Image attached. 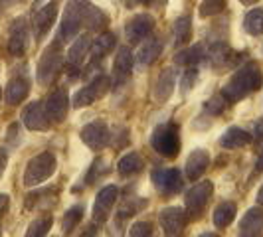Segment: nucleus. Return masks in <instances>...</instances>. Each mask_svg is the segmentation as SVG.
I'll use <instances>...</instances> for the list:
<instances>
[{
    "instance_id": "f257e3e1",
    "label": "nucleus",
    "mask_w": 263,
    "mask_h": 237,
    "mask_svg": "<svg viewBox=\"0 0 263 237\" xmlns=\"http://www.w3.org/2000/svg\"><path fill=\"white\" fill-rule=\"evenodd\" d=\"M261 69L255 62H250V64L239 67L236 73L230 77V81L222 89V97L230 103H236V101H241L243 97L251 95L253 91H257L261 87Z\"/></svg>"
},
{
    "instance_id": "f03ea898",
    "label": "nucleus",
    "mask_w": 263,
    "mask_h": 237,
    "mask_svg": "<svg viewBox=\"0 0 263 237\" xmlns=\"http://www.w3.org/2000/svg\"><path fill=\"white\" fill-rule=\"evenodd\" d=\"M151 146L164 158H176L180 152V132L174 123L158 125L151 134Z\"/></svg>"
},
{
    "instance_id": "7ed1b4c3",
    "label": "nucleus",
    "mask_w": 263,
    "mask_h": 237,
    "mask_svg": "<svg viewBox=\"0 0 263 237\" xmlns=\"http://www.w3.org/2000/svg\"><path fill=\"white\" fill-rule=\"evenodd\" d=\"M53 172H55V156L52 152H40L28 160L22 182L26 188H34V186L46 182Z\"/></svg>"
},
{
    "instance_id": "20e7f679",
    "label": "nucleus",
    "mask_w": 263,
    "mask_h": 237,
    "mask_svg": "<svg viewBox=\"0 0 263 237\" xmlns=\"http://www.w3.org/2000/svg\"><path fill=\"white\" fill-rule=\"evenodd\" d=\"M62 62H64V55H62V46L58 42H53L52 46H48L42 57H40L38 64V81L42 85H50L58 71L62 69Z\"/></svg>"
},
{
    "instance_id": "39448f33",
    "label": "nucleus",
    "mask_w": 263,
    "mask_h": 237,
    "mask_svg": "<svg viewBox=\"0 0 263 237\" xmlns=\"http://www.w3.org/2000/svg\"><path fill=\"white\" fill-rule=\"evenodd\" d=\"M109 87H111V79L107 77V75H97L89 85L81 87V89L73 95L71 105L76 107V109H79V107L93 105L97 99H101V97L109 91Z\"/></svg>"
},
{
    "instance_id": "423d86ee",
    "label": "nucleus",
    "mask_w": 263,
    "mask_h": 237,
    "mask_svg": "<svg viewBox=\"0 0 263 237\" xmlns=\"http://www.w3.org/2000/svg\"><path fill=\"white\" fill-rule=\"evenodd\" d=\"M212 192H214V184L210 180H202L198 182L188 194H186V213H190V218H200L202 211L206 210L208 202L212 198Z\"/></svg>"
},
{
    "instance_id": "0eeeda50",
    "label": "nucleus",
    "mask_w": 263,
    "mask_h": 237,
    "mask_svg": "<svg viewBox=\"0 0 263 237\" xmlns=\"http://www.w3.org/2000/svg\"><path fill=\"white\" fill-rule=\"evenodd\" d=\"M153 182L155 188L162 196H174L178 192H182L184 188V176L182 172L176 168H168V170H155L153 172Z\"/></svg>"
},
{
    "instance_id": "6e6552de",
    "label": "nucleus",
    "mask_w": 263,
    "mask_h": 237,
    "mask_svg": "<svg viewBox=\"0 0 263 237\" xmlns=\"http://www.w3.org/2000/svg\"><path fill=\"white\" fill-rule=\"evenodd\" d=\"M160 227L164 229V237H182L186 225V211L182 208H164L158 213Z\"/></svg>"
},
{
    "instance_id": "1a4fd4ad",
    "label": "nucleus",
    "mask_w": 263,
    "mask_h": 237,
    "mask_svg": "<svg viewBox=\"0 0 263 237\" xmlns=\"http://www.w3.org/2000/svg\"><path fill=\"white\" fill-rule=\"evenodd\" d=\"M79 28H81V0H69L66 6V12L62 18V26H60V36L64 42H69L78 36Z\"/></svg>"
},
{
    "instance_id": "9d476101",
    "label": "nucleus",
    "mask_w": 263,
    "mask_h": 237,
    "mask_svg": "<svg viewBox=\"0 0 263 237\" xmlns=\"http://www.w3.org/2000/svg\"><path fill=\"white\" fill-rule=\"evenodd\" d=\"M81 141L83 145L89 146L91 150H101L109 143V127L105 121L97 118L81 129Z\"/></svg>"
},
{
    "instance_id": "9b49d317",
    "label": "nucleus",
    "mask_w": 263,
    "mask_h": 237,
    "mask_svg": "<svg viewBox=\"0 0 263 237\" xmlns=\"http://www.w3.org/2000/svg\"><path fill=\"white\" fill-rule=\"evenodd\" d=\"M153 28H155V18H153L151 14H146V12L137 14V16H133L131 20L127 22L125 36H127V40H129L131 44H141L143 40H146L151 36Z\"/></svg>"
},
{
    "instance_id": "f8f14e48",
    "label": "nucleus",
    "mask_w": 263,
    "mask_h": 237,
    "mask_svg": "<svg viewBox=\"0 0 263 237\" xmlns=\"http://www.w3.org/2000/svg\"><path fill=\"white\" fill-rule=\"evenodd\" d=\"M69 105H71V101H69V95H67L66 87H58L55 91L48 95V99L44 103L50 121H55V123H62L66 118Z\"/></svg>"
},
{
    "instance_id": "ddd939ff",
    "label": "nucleus",
    "mask_w": 263,
    "mask_h": 237,
    "mask_svg": "<svg viewBox=\"0 0 263 237\" xmlns=\"http://www.w3.org/2000/svg\"><path fill=\"white\" fill-rule=\"evenodd\" d=\"M117 198H119L117 186H105L103 190H99V194L95 198V206H93V220L97 224H103L107 218H109V213L113 210Z\"/></svg>"
},
{
    "instance_id": "4468645a",
    "label": "nucleus",
    "mask_w": 263,
    "mask_h": 237,
    "mask_svg": "<svg viewBox=\"0 0 263 237\" xmlns=\"http://www.w3.org/2000/svg\"><path fill=\"white\" fill-rule=\"evenodd\" d=\"M22 123L30 131H48L50 117L46 113V107L42 101H34L22 111Z\"/></svg>"
},
{
    "instance_id": "2eb2a0df",
    "label": "nucleus",
    "mask_w": 263,
    "mask_h": 237,
    "mask_svg": "<svg viewBox=\"0 0 263 237\" xmlns=\"http://www.w3.org/2000/svg\"><path fill=\"white\" fill-rule=\"evenodd\" d=\"M208 166H210V154H208V150H204V148L192 150V154L188 156L184 166L186 178L190 182H196V180H200V176L208 170Z\"/></svg>"
},
{
    "instance_id": "dca6fc26",
    "label": "nucleus",
    "mask_w": 263,
    "mask_h": 237,
    "mask_svg": "<svg viewBox=\"0 0 263 237\" xmlns=\"http://www.w3.org/2000/svg\"><path fill=\"white\" fill-rule=\"evenodd\" d=\"M28 46V26L24 18L14 20L12 28H10V36H8V52L12 55H22L26 52Z\"/></svg>"
},
{
    "instance_id": "f3484780",
    "label": "nucleus",
    "mask_w": 263,
    "mask_h": 237,
    "mask_svg": "<svg viewBox=\"0 0 263 237\" xmlns=\"http://www.w3.org/2000/svg\"><path fill=\"white\" fill-rule=\"evenodd\" d=\"M263 235V210L251 208L239 222V237H261Z\"/></svg>"
},
{
    "instance_id": "a211bd4d",
    "label": "nucleus",
    "mask_w": 263,
    "mask_h": 237,
    "mask_svg": "<svg viewBox=\"0 0 263 237\" xmlns=\"http://www.w3.org/2000/svg\"><path fill=\"white\" fill-rule=\"evenodd\" d=\"M30 93V81L24 75H18L12 77L6 85V91H4V99L8 105H20Z\"/></svg>"
},
{
    "instance_id": "6ab92c4d",
    "label": "nucleus",
    "mask_w": 263,
    "mask_h": 237,
    "mask_svg": "<svg viewBox=\"0 0 263 237\" xmlns=\"http://www.w3.org/2000/svg\"><path fill=\"white\" fill-rule=\"evenodd\" d=\"M55 14H58V6H55V2H50V4H46L44 8H40L36 16H34V36L36 38H44L46 34H48V30L52 28L53 20H55Z\"/></svg>"
},
{
    "instance_id": "aec40b11",
    "label": "nucleus",
    "mask_w": 263,
    "mask_h": 237,
    "mask_svg": "<svg viewBox=\"0 0 263 237\" xmlns=\"http://www.w3.org/2000/svg\"><path fill=\"white\" fill-rule=\"evenodd\" d=\"M81 24H85L89 32H99L107 24V16L101 8L89 2H81Z\"/></svg>"
},
{
    "instance_id": "412c9836",
    "label": "nucleus",
    "mask_w": 263,
    "mask_h": 237,
    "mask_svg": "<svg viewBox=\"0 0 263 237\" xmlns=\"http://www.w3.org/2000/svg\"><path fill=\"white\" fill-rule=\"evenodd\" d=\"M60 190L58 188H44L38 192H32L26 196V210H42V208H50L58 202Z\"/></svg>"
},
{
    "instance_id": "4be33fe9",
    "label": "nucleus",
    "mask_w": 263,
    "mask_h": 237,
    "mask_svg": "<svg viewBox=\"0 0 263 237\" xmlns=\"http://www.w3.org/2000/svg\"><path fill=\"white\" fill-rule=\"evenodd\" d=\"M174 79H176L174 69H171V67L162 69V73L157 79V85H155V99L158 103H164L171 99L172 91H174Z\"/></svg>"
},
{
    "instance_id": "5701e85b",
    "label": "nucleus",
    "mask_w": 263,
    "mask_h": 237,
    "mask_svg": "<svg viewBox=\"0 0 263 237\" xmlns=\"http://www.w3.org/2000/svg\"><path fill=\"white\" fill-rule=\"evenodd\" d=\"M237 213V206L236 202H222L216 210H214V215H212V222L218 229H224L228 225L236 220Z\"/></svg>"
},
{
    "instance_id": "b1692460",
    "label": "nucleus",
    "mask_w": 263,
    "mask_h": 237,
    "mask_svg": "<svg viewBox=\"0 0 263 237\" xmlns=\"http://www.w3.org/2000/svg\"><path fill=\"white\" fill-rule=\"evenodd\" d=\"M250 141H251V136L243 131V129L232 127V129H228V131L222 134L220 145L224 146V148H230V150H232V148H243Z\"/></svg>"
},
{
    "instance_id": "393cba45",
    "label": "nucleus",
    "mask_w": 263,
    "mask_h": 237,
    "mask_svg": "<svg viewBox=\"0 0 263 237\" xmlns=\"http://www.w3.org/2000/svg\"><path fill=\"white\" fill-rule=\"evenodd\" d=\"M89 48H91V38H89V34H83V36H79L78 40H73V44H71V48H69V52H67L69 64H71V66H79V64L85 60Z\"/></svg>"
},
{
    "instance_id": "a878e982",
    "label": "nucleus",
    "mask_w": 263,
    "mask_h": 237,
    "mask_svg": "<svg viewBox=\"0 0 263 237\" xmlns=\"http://www.w3.org/2000/svg\"><path fill=\"white\" fill-rule=\"evenodd\" d=\"M133 64H135V57H133V52L127 48V46H123V48H119L117 52V57H115V75L119 79H125L131 75L133 71Z\"/></svg>"
},
{
    "instance_id": "bb28decb",
    "label": "nucleus",
    "mask_w": 263,
    "mask_h": 237,
    "mask_svg": "<svg viewBox=\"0 0 263 237\" xmlns=\"http://www.w3.org/2000/svg\"><path fill=\"white\" fill-rule=\"evenodd\" d=\"M162 52V44L155 38H146V42L143 44V48L137 53V60L141 66H151L158 60V55Z\"/></svg>"
},
{
    "instance_id": "cd10ccee",
    "label": "nucleus",
    "mask_w": 263,
    "mask_h": 237,
    "mask_svg": "<svg viewBox=\"0 0 263 237\" xmlns=\"http://www.w3.org/2000/svg\"><path fill=\"white\" fill-rule=\"evenodd\" d=\"M113 46H115V36H113L111 32L99 34V36L91 42V48H89L91 57L93 60H101L103 55H107V53L113 50Z\"/></svg>"
},
{
    "instance_id": "c85d7f7f",
    "label": "nucleus",
    "mask_w": 263,
    "mask_h": 237,
    "mask_svg": "<svg viewBox=\"0 0 263 237\" xmlns=\"http://www.w3.org/2000/svg\"><path fill=\"white\" fill-rule=\"evenodd\" d=\"M143 166H145L143 158L139 156L137 152H129V154H125V156L119 160L117 170L121 176H133V174L143 170Z\"/></svg>"
},
{
    "instance_id": "c756f323",
    "label": "nucleus",
    "mask_w": 263,
    "mask_h": 237,
    "mask_svg": "<svg viewBox=\"0 0 263 237\" xmlns=\"http://www.w3.org/2000/svg\"><path fill=\"white\" fill-rule=\"evenodd\" d=\"M52 225H53V215H50V213L40 215V218H36L32 224L28 225L26 235L24 237H46L50 233Z\"/></svg>"
},
{
    "instance_id": "7c9ffc66",
    "label": "nucleus",
    "mask_w": 263,
    "mask_h": 237,
    "mask_svg": "<svg viewBox=\"0 0 263 237\" xmlns=\"http://www.w3.org/2000/svg\"><path fill=\"white\" fill-rule=\"evenodd\" d=\"M83 213H85V206H83V204H78V206H73V208H69V210L66 211L64 222H62V229H64L66 235H69V233L78 227L79 222L83 220Z\"/></svg>"
},
{
    "instance_id": "2f4dec72",
    "label": "nucleus",
    "mask_w": 263,
    "mask_h": 237,
    "mask_svg": "<svg viewBox=\"0 0 263 237\" xmlns=\"http://www.w3.org/2000/svg\"><path fill=\"white\" fill-rule=\"evenodd\" d=\"M204 60V50H202V46H192V48H188V50H182V52L176 53V57H174V62L178 64V66H196Z\"/></svg>"
},
{
    "instance_id": "473e14b6",
    "label": "nucleus",
    "mask_w": 263,
    "mask_h": 237,
    "mask_svg": "<svg viewBox=\"0 0 263 237\" xmlns=\"http://www.w3.org/2000/svg\"><path fill=\"white\" fill-rule=\"evenodd\" d=\"M146 206H148V202L143 200V198H127L123 204H121V208H119V218H131L135 213H139L141 210H145Z\"/></svg>"
},
{
    "instance_id": "72a5a7b5",
    "label": "nucleus",
    "mask_w": 263,
    "mask_h": 237,
    "mask_svg": "<svg viewBox=\"0 0 263 237\" xmlns=\"http://www.w3.org/2000/svg\"><path fill=\"white\" fill-rule=\"evenodd\" d=\"M243 26H246V30L250 32L251 36H259V34H263V10L253 8L251 12H248Z\"/></svg>"
},
{
    "instance_id": "f704fd0d",
    "label": "nucleus",
    "mask_w": 263,
    "mask_h": 237,
    "mask_svg": "<svg viewBox=\"0 0 263 237\" xmlns=\"http://www.w3.org/2000/svg\"><path fill=\"white\" fill-rule=\"evenodd\" d=\"M190 32H192V24H190V16H180L174 24V38L176 44H186L190 40Z\"/></svg>"
},
{
    "instance_id": "c9c22d12",
    "label": "nucleus",
    "mask_w": 263,
    "mask_h": 237,
    "mask_svg": "<svg viewBox=\"0 0 263 237\" xmlns=\"http://www.w3.org/2000/svg\"><path fill=\"white\" fill-rule=\"evenodd\" d=\"M226 8V0H202L198 12L202 18H208V16H216Z\"/></svg>"
},
{
    "instance_id": "e433bc0d",
    "label": "nucleus",
    "mask_w": 263,
    "mask_h": 237,
    "mask_svg": "<svg viewBox=\"0 0 263 237\" xmlns=\"http://www.w3.org/2000/svg\"><path fill=\"white\" fill-rule=\"evenodd\" d=\"M204 109L208 115H222L226 109V99L224 97H212L204 103Z\"/></svg>"
},
{
    "instance_id": "4c0bfd02",
    "label": "nucleus",
    "mask_w": 263,
    "mask_h": 237,
    "mask_svg": "<svg viewBox=\"0 0 263 237\" xmlns=\"http://www.w3.org/2000/svg\"><path fill=\"white\" fill-rule=\"evenodd\" d=\"M129 237H153V224L151 222H137V224H133Z\"/></svg>"
},
{
    "instance_id": "58836bf2",
    "label": "nucleus",
    "mask_w": 263,
    "mask_h": 237,
    "mask_svg": "<svg viewBox=\"0 0 263 237\" xmlns=\"http://www.w3.org/2000/svg\"><path fill=\"white\" fill-rule=\"evenodd\" d=\"M103 172H107L105 160H103V158H95V162H93V166H91V172H87V184H93Z\"/></svg>"
},
{
    "instance_id": "ea45409f",
    "label": "nucleus",
    "mask_w": 263,
    "mask_h": 237,
    "mask_svg": "<svg viewBox=\"0 0 263 237\" xmlns=\"http://www.w3.org/2000/svg\"><path fill=\"white\" fill-rule=\"evenodd\" d=\"M196 77H198V71L194 69V67L188 69V71H184V77H182V93H188L192 87H194Z\"/></svg>"
},
{
    "instance_id": "a19ab883",
    "label": "nucleus",
    "mask_w": 263,
    "mask_h": 237,
    "mask_svg": "<svg viewBox=\"0 0 263 237\" xmlns=\"http://www.w3.org/2000/svg\"><path fill=\"white\" fill-rule=\"evenodd\" d=\"M8 206H10V196L8 194H0V218L8 211Z\"/></svg>"
},
{
    "instance_id": "79ce46f5",
    "label": "nucleus",
    "mask_w": 263,
    "mask_h": 237,
    "mask_svg": "<svg viewBox=\"0 0 263 237\" xmlns=\"http://www.w3.org/2000/svg\"><path fill=\"white\" fill-rule=\"evenodd\" d=\"M253 134H255V139H257V141H263V118H259V121L255 123V127H253Z\"/></svg>"
},
{
    "instance_id": "37998d69",
    "label": "nucleus",
    "mask_w": 263,
    "mask_h": 237,
    "mask_svg": "<svg viewBox=\"0 0 263 237\" xmlns=\"http://www.w3.org/2000/svg\"><path fill=\"white\" fill-rule=\"evenodd\" d=\"M6 162H8V152L4 148H0V176H2V172L6 170Z\"/></svg>"
},
{
    "instance_id": "c03bdc74",
    "label": "nucleus",
    "mask_w": 263,
    "mask_h": 237,
    "mask_svg": "<svg viewBox=\"0 0 263 237\" xmlns=\"http://www.w3.org/2000/svg\"><path fill=\"white\" fill-rule=\"evenodd\" d=\"M255 168L259 172H263V150H261V154H259V158H257V162H255Z\"/></svg>"
},
{
    "instance_id": "a18cd8bd",
    "label": "nucleus",
    "mask_w": 263,
    "mask_h": 237,
    "mask_svg": "<svg viewBox=\"0 0 263 237\" xmlns=\"http://www.w3.org/2000/svg\"><path fill=\"white\" fill-rule=\"evenodd\" d=\"M257 202H259V204L263 206V186L259 188V192H257Z\"/></svg>"
},
{
    "instance_id": "49530a36",
    "label": "nucleus",
    "mask_w": 263,
    "mask_h": 237,
    "mask_svg": "<svg viewBox=\"0 0 263 237\" xmlns=\"http://www.w3.org/2000/svg\"><path fill=\"white\" fill-rule=\"evenodd\" d=\"M239 2H241V4H246V6H250V4H255L257 0H239Z\"/></svg>"
},
{
    "instance_id": "de8ad7c7",
    "label": "nucleus",
    "mask_w": 263,
    "mask_h": 237,
    "mask_svg": "<svg viewBox=\"0 0 263 237\" xmlns=\"http://www.w3.org/2000/svg\"><path fill=\"white\" fill-rule=\"evenodd\" d=\"M139 2H141V4H145V6H148V4H153L155 0H139Z\"/></svg>"
},
{
    "instance_id": "09e8293b",
    "label": "nucleus",
    "mask_w": 263,
    "mask_h": 237,
    "mask_svg": "<svg viewBox=\"0 0 263 237\" xmlns=\"http://www.w3.org/2000/svg\"><path fill=\"white\" fill-rule=\"evenodd\" d=\"M200 237H220V235H216V233H202Z\"/></svg>"
},
{
    "instance_id": "8fccbe9b",
    "label": "nucleus",
    "mask_w": 263,
    "mask_h": 237,
    "mask_svg": "<svg viewBox=\"0 0 263 237\" xmlns=\"http://www.w3.org/2000/svg\"><path fill=\"white\" fill-rule=\"evenodd\" d=\"M0 235H2V229H0Z\"/></svg>"
},
{
    "instance_id": "3c124183",
    "label": "nucleus",
    "mask_w": 263,
    "mask_h": 237,
    "mask_svg": "<svg viewBox=\"0 0 263 237\" xmlns=\"http://www.w3.org/2000/svg\"><path fill=\"white\" fill-rule=\"evenodd\" d=\"M0 97H2V91H0Z\"/></svg>"
}]
</instances>
